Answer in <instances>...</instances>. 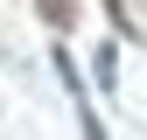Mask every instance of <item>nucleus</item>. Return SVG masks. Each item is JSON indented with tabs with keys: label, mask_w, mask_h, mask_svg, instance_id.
<instances>
[{
	"label": "nucleus",
	"mask_w": 147,
	"mask_h": 140,
	"mask_svg": "<svg viewBox=\"0 0 147 140\" xmlns=\"http://www.w3.org/2000/svg\"><path fill=\"white\" fill-rule=\"evenodd\" d=\"M35 14H42L56 35H63V28H77V0H35Z\"/></svg>",
	"instance_id": "f257e3e1"
}]
</instances>
